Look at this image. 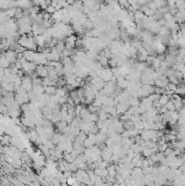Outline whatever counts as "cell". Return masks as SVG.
<instances>
[{"label":"cell","mask_w":185,"mask_h":186,"mask_svg":"<svg viewBox=\"0 0 185 186\" xmlns=\"http://www.w3.org/2000/svg\"><path fill=\"white\" fill-rule=\"evenodd\" d=\"M8 107L7 106H4V105H0V113H4V114H6V113H8Z\"/></svg>","instance_id":"29"},{"label":"cell","mask_w":185,"mask_h":186,"mask_svg":"<svg viewBox=\"0 0 185 186\" xmlns=\"http://www.w3.org/2000/svg\"><path fill=\"white\" fill-rule=\"evenodd\" d=\"M108 170V176L109 177H111V179H115V176L118 175V170H117V167L115 164H110L107 168Z\"/></svg>","instance_id":"15"},{"label":"cell","mask_w":185,"mask_h":186,"mask_svg":"<svg viewBox=\"0 0 185 186\" xmlns=\"http://www.w3.org/2000/svg\"><path fill=\"white\" fill-rule=\"evenodd\" d=\"M112 125H113V128H114V131L117 134L121 135L123 132L125 131V130H124V126H123V122H121L118 118H115L114 119V122H113Z\"/></svg>","instance_id":"7"},{"label":"cell","mask_w":185,"mask_h":186,"mask_svg":"<svg viewBox=\"0 0 185 186\" xmlns=\"http://www.w3.org/2000/svg\"><path fill=\"white\" fill-rule=\"evenodd\" d=\"M66 183H68V186H73V185H75L77 182H76V180H75V177L72 175L66 179Z\"/></svg>","instance_id":"28"},{"label":"cell","mask_w":185,"mask_h":186,"mask_svg":"<svg viewBox=\"0 0 185 186\" xmlns=\"http://www.w3.org/2000/svg\"><path fill=\"white\" fill-rule=\"evenodd\" d=\"M18 44L21 47H23L25 50H32V51L37 50V44L35 41V37L30 36V35H22V36H20Z\"/></svg>","instance_id":"1"},{"label":"cell","mask_w":185,"mask_h":186,"mask_svg":"<svg viewBox=\"0 0 185 186\" xmlns=\"http://www.w3.org/2000/svg\"><path fill=\"white\" fill-rule=\"evenodd\" d=\"M169 101H170V98H169V96H167V95H161L159 100H158V102L160 103L161 107H166V105H167Z\"/></svg>","instance_id":"21"},{"label":"cell","mask_w":185,"mask_h":186,"mask_svg":"<svg viewBox=\"0 0 185 186\" xmlns=\"http://www.w3.org/2000/svg\"><path fill=\"white\" fill-rule=\"evenodd\" d=\"M130 108V106H127L126 103H122V102H118L115 105V109H117V113L118 115H122V114L126 113L127 109Z\"/></svg>","instance_id":"9"},{"label":"cell","mask_w":185,"mask_h":186,"mask_svg":"<svg viewBox=\"0 0 185 186\" xmlns=\"http://www.w3.org/2000/svg\"><path fill=\"white\" fill-rule=\"evenodd\" d=\"M44 88H45V95H47V96L51 97L56 95V92H57L56 86H47V87H44Z\"/></svg>","instance_id":"19"},{"label":"cell","mask_w":185,"mask_h":186,"mask_svg":"<svg viewBox=\"0 0 185 186\" xmlns=\"http://www.w3.org/2000/svg\"><path fill=\"white\" fill-rule=\"evenodd\" d=\"M1 89L7 93H13L14 84L13 83H1Z\"/></svg>","instance_id":"16"},{"label":"cell","mask_w":185,"mask_h":186,"mask_svg":"<svg viewBox=\"0 0 185 186\" xmlns=\"http://www.w3.org/2000/svg\"><path fill=\"white\" fill-rule=\"evenodd\" d=\"M4 57H6V59H7L8 61H9V63H10L11 66H13V64H15L17 63V61H18V53L15 51H13V50H7V51L4 52Z\"/></svg>","instance_id":"2"},{"label":"cell","mask_w":185,"mask_h":186,"mask_svg":"<svg viewBox=\"0 0 185 186\" xmlns=\"http://www.w3.org/2000/svg\"><path fill=\"white\" fill-rule=\"evenodd\" d=\"M53 111L49 107H47V106L42 108V117L44 118V119H46V120L50 121V119H51V117H53Z\"/></svg>","instance_id":"12"},{"label":"cell","mask_w":185,"mask_h":186,"mask_svg":"<svg viewBox=\"0 0 185 186\" xmlns=\"http://www.w3.org/2000/svg\"><path fill=\"white\" fill-rule=\"evenodd\" d=\"M21 122L23 123L24 126L26 128H35L36 124H35V119H33V118H26V117H23L22 118Z\"/></svg>","instance_id":"11"},{"label":"cell","mask_w":185,"mask_h":186,"mask_svg":"<svg viewBox=\"0 0 185 186\" xmlns=\"http://www.w3.org/2000/svg\"><path fill=\"white\" fill-rule=\"evenodd\" d=\"M56 96L59 97V98H62V97L69 96V93H68V90L66 89V87H57Z\"/></svg>","instance_id":"18"},{"label":"cell","mask_w":185,"mask_h":186,"mask_svg":"<svg viewBox=\"0 0 185 186\" xmlns=\"http://www.w3.org/2000/svg\"><path fill=\"white\" fill-rule=\"evenodd\" d=\"M129 85H130V82L126 79H124L123 76H120V77L117 79V86L119 87L120 89H122V90L127 89Z\"/></svg>","instance_id":"8"},{"label":"cell","mask_w":185,"mask_h":186,"mask_svg":"<svg viewBox=\"0 0 185 186\" xmlns=\"http://www.w3.org/2000/svg\"><path fill=\"white\" fill-rule=\"evenodd\" d=\"M21 87L25 92H27V93L33 92V83H32V79L30 76H24V77L22 79Z\"/></svg>","instance_id":"4"},{"label":"cell","mask_w":185,"mask_h":186,"mask_svg":"<svg viewBox=\"0 0 185 186\" xmlns=\"http://www.w3.org/2000/svg\"><path fill=\"white\" fill-rule=\"evenodd\" d=\"M76 40H77L76 35H71V36H69V37H66V39H64L66 48L69 49V50H73V49H75Z\"/></svg>","instance_id":"3"},{"label":"cell","mask_w":185,"mask_h":186,"mask_svg":"<svg viewBox=\"0 0 185 186\" xmlns=\"http://www.w3.org/2000/svg\"><path fill=\"white\" fill-rule=\"evenodd\" d=\"M36 52L32 51V50H25L23 52V58L28 62H34V59H35Z\"/></svg>","instance_id":"13"},{"label":"cell","mask_w":185,"mask_h":186,"mask_svg":"<svg viewBox=\"0 0 185 186\" xmlns=\"http://www.w3.org/2000/svg\"><path fill=\"white\" fill-rule=\"evenodd\" d=\"M10 143H11V137L9 135H2V136H0V144H1V146L6 147V146H8Z\"/></svg>","instance_id":"20"},{"label":"cell","mask_w":185,"mask_h":186,"mask_svg":"<svg viewBox=\"0 0 185 186\" xmlns=\"http://www.w3.org/2000/svg\"><path fill=\"white\" fill-rule=\"evenodd\" d=\"M161 63H162V62H161L160 60H159V59L156 57V58L154 59V62H153V64H151V66H153V68H154V69L158 70V69H160Z\"/></svg>","instance_id":"26"},{"label":"cell","mask_w":185,"mask_h":186,"mask_svg":"<svg viewBox=\"0 0 185 186\" xmlns=\"http://www.w3.org/2000/svg\"><path fill=\"white\" fill-rule=\"evenodd\" d=\"M112 156H113V152L110 148H108L107 146H106L105 148L101 150V154H100V157H101V160L102 161H106V162H110L112 159Z\"/></svg>","instance_id":"5"},{"label":"cell","mask_w":185,"mask_h":186,"mask_svg":"<svg viewBox=\"0 0 185 186\" xmlns=\"http://www.w3.org/2000/svg\"><path fill=\"white\" fill-rule=\"evenodd\" d=\"M66 49V44H64V41H58V44L56 46V50L58 51V53H61L63 52V50Z\"/></svg>","instance_id":"22"},{"label":"cell","mask_w":185,"mask_h":186,"mask_svg":"<svg viewBox=\"0 0 185 186\" xmlns=\"http://www.w3.org/2000/svg\"><path fill=\"white\" fill-rule=\"evenodd\" d=\"M94 145H95V141L89 137H87L85 139V141H84V147H85V148H91Z\"/></svg>","instance_id":"24"},{"label":"cell","mask_w":185,"mask_h":186,"mask_svg":"<svg viewBox=\"0 0 185 186\" xmlns=\"http://www.w3.org/2000/svg\"><path fill=\"white\" fill-rule=\"evenodd\" d=\"M35 73L39 79H46L48 77V66H37Z\"/></svg>","instance_id":"6"},{"label":"cell","mask_w":185,"mask_h":186,"mask_svg":"<svg viewBox=\"0 0 185 186\" xmlns=\"http://www.w3.org/2000/svg\"><path fill=\"white\" fill-rule=\"evenodd\" d=\"M57 128H58V131H59L60 134H66V128H69V124L66 123V121H60L59 123L56 124Z\"/></svg>","instance_id":"14"},{"label":"cell","mask_w":185,"mask_h":186,"mask_svg":"<svg viewBox=\"0 0 185 186\" xmlns=\"http://www.w3.org/2000/svg\"><path fill=\"white\" fill-rule=\"evenodd\" d=\"M87 109H88V111H89V113H97L98 114V112L100 111L101 108H98V107H96V106H94V105H89V106L87 107Z\"/></svg>","instance_id":"25"},{"label":"cell","mask_w":185,"mask_h":186,"mask_svg":"<svg viewBox=\"0 0 185 186\" xmlns=\"http://www.w3.org/2000/svg\"><path fill=\"white\" fill-rule=\"evenodd\" d=\"M179 96H185V83L181 82L179 85H176V89H175V93Z\"/></svg>","instance_id":"17"},{"label":"cell","mask_w":185,"mask_h":186,"mask_svg":"<svg viewBox=\"0 0 185 186\" xmlns=\"http://www.w3.org/2000/svg\"><path fill=\"white\" fill-rule=\"evenodd\" d=\"M166 109H167V111H169V112H173V111H175L174 105H173V102H172V100H170V101L166 105Z\"/></svg>","instance_id":"27"},{"label":"cell","mask_w":185,"mask_h":186,"mask_svg":"<svg viewBox=\"0 0 185 186\" xmlns=\"http://www.w3.org/2000/svg\"><path fill=\"white\" fill-rule=\"evenodd\" d=\"M108 139L107 134H101V133H97L96 134V139H95V145L97 146H101V145L106 144V141Z\"/></svg>","instance_id":"10"},{"label":"cell","mask_w":185,"mask_h":186,"mask_svg":"<svg viewBox=\"0 0 185 186\" xmlns=\"http://www.w3.org/2000/svg\"><path fill=\"white\" fill-rule=\"evenodd\" d=\"M175 7H176V9H178L179 12L184 11L185 10V1H183V0L176 1V2H175Z\"/></svg>","instance_id":"23"}]
</instances>
